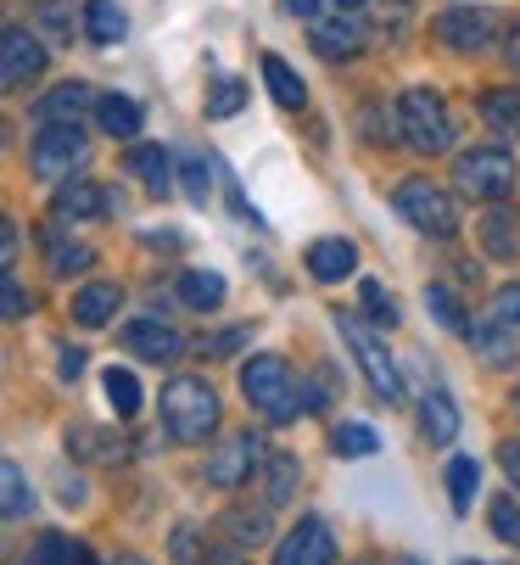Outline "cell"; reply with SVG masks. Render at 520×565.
<instances>
[{
    "mask_svg": "<svg viewBox=\"0 0 520 565\" xmlns=\"http://www.w3.org/2000/svg\"><path fill=\"white\" fill-rule=\"evenodd\" d=\"M241 392H246V403L264 420H275V426H286V420H297L314 397H303V381L291 375V364L286 359H275V353H257V359H246L241 364Z\"/></svg>",
    "mask_w": 520,
    "mask_h": 565,
    "instance_id": "1",
    "label": "cell"
},
{
    "mask_svg": "<svg viewBox=\"0 0 520 565\" xmlns=\"http://www.w3.org/2000/svg\"><path fill=\"white\" fill-rule=\"evenodd\" d=\"M162 426L173 443H202L213 426H219V397L208 381L197 375H180V381H168L162 386Z\"/></svg>",
    "mask_w": 520,
    "mask_h": 565,
    "instance_id": "2",
    "label": "cell"
},
{
    "mask_svg": "<svg viewBox=\"0 0 520 565\" xmlns=\"http://www.w3.org/2000/svg\"><path fill=\"white\" fill-rule=\"evenodd\" d=\"M397 135L420 151V157H437V151H448L454 146V113H448V102L437 96V90H403L397 96Z\"/></svg>",
    "mask_w": 520,
    "mask_h": 565,
    "instance_id": "3",
    "label": "cell"
},
{
    "mask_svg": "<svg viewBox=\"0 0 520 565\" xmlns=\"http://www.w3.org/2000/svg\"><path fill=\"white\" fill-rule=\"evenodd\" d=\"M392 207H397V218H403L408 230H420V235L448 241V235L459 230V202H454L443 185H431V180H403V185L392 191Z\"/></svg>",
    "mask_w": 520,
    "mask_h": 565,
    "instance_id": "4",
    "label": "cell"
},
{
    "mask_svg": "<svg viewBox=\"0 0 520 565\" xmlns=\"http://www.w3.org/2000/svg\"><path fill=\"white\" fill-rule=\"evenodd\" d=\"M454 180H459L465 196H476V202H498V196L514 191V157H509L503 146H470V151H459Z\"/></svg>",
    "mask_w": 520,
    "mask_h": 565,
    "instance_id": "5",
    "label": "cell"
},
{
    "mask_svg": "<svg viewBox=\"0 0 520 565\" xmlns=\"http://www.w3.org/2000/svg\"><path fill=\"white\" fill-rule=\"evenodd\" d=\"M336 331H341V342H347V348H353V359H359V370H364L370 392H375L381 403H397V397H403V381H397V364H392V353L381 348V337H375V331H364L353 313H336Z\"/></svg>",
    "mask_w": 520,
    "mask_h": 565,
    "instance_id": "6",
    "label": "cell"
},
{
    "mask_svg": "<svg viewBox=\"0 0 520 565\" xmlns=\"http://www.w3.org/2000/svg\"><path fill=\"white\" fill-rule=\"evenodd\" d=\"M29 163L40 180H67L84 163V135L78 124H40L34 146H29Z\"/></svg>",
    "mask_w": 520,
    "mask_h": 565,
    "instance_id": "7",
    "label": "cell"
},
{
    "mask_svg": "<svg viewBox=\"0 0 520 565\" xmlns=\"http://www.w3.org/2000/svg\"><path fill=\"white\" fill-rule=\"evenodd\" d=\"M40 73H45V45L23 23H12L7 34H0V85L23 90V85H34Z\"/></svg>",
    "mask_w": 520,
    "mask_h": 565,
    "instance_id": "8",
    "label": "cell"
},
{
    "mask_svg": "<svg viewBox=\"0 0 520 565\" xmlns=\"http://www.w3.org/2000/svg\"><path fill=\"white\" fill-rule=\"evenodd\" d=\"M264 465V443H257L252 431H241V437H224L213 454H208V481L213 488H241V481H252V470Z\"/></svg>",
    "mask_w": 520,
    "mask_h": 565,
    "instance_id": "9",
    "label": "cell"
},
{
    "mask_svg": "<svg viewBox=\"0 0 520 565\" xmlns=\"http://www.w3.org/2000/svg\"><path fill=\"white\" fill-rule=\"evenodd\" d=\"M275 565H336V537H330V526H325L319 515H303V521L286 532V543L275 548Z\"/></svg>",
    "mask_w": 520,
    "mask_h": 565,
    "instance_id": "10",
    "label": "cell"
},
{
    "mask_svg": "<svg viewBox=\"0 0 520 565\" xmlns=\"http://www.w3.org/2000/svg\"><path fill=\"white\" fill-rule=\"evenodd\" d=\"M124 348L135 359H146V364H168V359L185 353V337L173 326H162V319H129V326H124Z\"/></svg>",
    "mask_w": 520,
    "mask_h": 565,
    "instance_id": "11",
    "label": "cell"
},
{
    "mask_svg": "<svg viewBox=\"0 0 520 565\" xmlns=\"http://www.w3.org/2000/svg\"><path fill=\"white\" fill-rule=\"evenodd\" d=\"M437 40L448 45V51H487L492 45V18L487 12H476V7H448L443 18H437Z\"/></svg>",
    "mask_w": 520,
    "mask_h": 565,
    "instance_id": "12",
    "label": "cell"
},
{
    "mask_svg": "<svg viewBox=\"0 0 520 565\" xmlns=\"http://www.w3.org/2000/svg\"><path fill=\"white\" fill-rule=\"evenodd\" d=\"M470 348L481 353V364H492V370H509V364H520V337H514V326L498 313V319H476L470 326Z\"/></svg>",
    "mask_w": 520,
    "mask_h": 565,
    "instance_id": "13",
    "label": "cell"
},
{
    "mask_svg": "<svg viewBox=\"0 0 520 565\" xmlns=\"http://www.w3.org/2000/svg\"><path fill=\"white\" fill-rule=\"evenodd\" d=\"M308 275L325 280V286H336V280H347V275H359V247H353V241H341V235L314 241V247H308Z\"/></svg>",
    "mask_w": 520,
    "mask_h": 565,
    "instance_id": "14",
    "label": "cell"
},
{
    "mask_svg": "<svg viewBox=\"0 0 520 565\" xmlns=\"http://www.w3.org/2000/svg\"><path fill=\"white\" fill-rule=\"evenodd\" d=\"M113 207V191H102L96 180H73V185H62L56 196H51V213L62 218V224H78V218H102Z\"/></svg>",
    "mask_w": 520,
    "mask_h": 565,
    "instance_id": "15",
    "label": "cell"
},
{
    "mask_svg": "<svg viewBox=\"0 0 520 565\" xmlns=\"http://www.w3.org/2000/svg\"><path fill=\"white\" fill-rule=\"evenodd\" d=\"M124 169H129V174H135V180H140V185H146L157 202L173 191V157H168L162 146H151V140H146V146H129Z\"/></svg>",
    "mask_w": 520,
    "mask_h": 565,
    "instance_id": "16",
    "label": "cell"
},
{
    "mask_svg": "<svg viewBox=\"0 0 520 565\" xmlns=\"http://www.w3.org/2000/svg\"><path fill=\"white\" fill-rule=\"evenodd\" d=\"M102 96H91V85H78V78H67V85H56L51 96L34 102V124H78L84 107H96Z\"/></svg>",
    "mask_w": 520,
    "mask_h": 565,
    "instance_id": "17",
    "label": "cell"
},
{
    "mask_svg": "<svg viewBox=\"0 0 520 565\" xmlns=\"http://www.w3.org/2000/svg\"><path fill=\"white\" fill-rule=\"evenodd\" d=\"M481 247H487V258H498V264H514V258H520V213H514V207H492V213L481 218Z\"/></svg>",
    "mask_w": 520,
    "mask_h": 565,
    "instance_id": "18",
    "label": "cell"
},
{
    "mask_svg": "<svg viewBox=\"0 0 520 565\" xmlns=\"http://www.w3.org/2000/svg\"><path fill=\"white\" fill-rule=\"evenodd\" d=\"M420 431H425V443L448 448V443L459 437V403H454L448 392H425V403H420Z\"/></svg>",
    "mask_w": 520,
    "mask_h": 565,
    "instance_id": "19",
    "label": "cell"
},
{
    "mask_svg": "<svg viewBox=\"0 0 520 565\" xmlns=\"http://www.w3.org/2000/svg\"><path fill=\"white\" fill-rule=\"evenodd\" d=\"M118 286H107V280H96V286H84L78 297H73V319H78V326L84 331H96V326H107V319L118 313Z\"/></svg>",
    "mask_w": 520,
    "mask_h": 565,
    "instance_id": "20",
    "label": "cell"
},
{
    "mask_svg": "<svg viewBox=\"0 0 520 565\" xmlns=\"http://www.w3.org/2000/svg\"><path fill=\"white\" fill-rule=\"evenodd\" d=\"M314 51L325 56V62H341V56H359L364 51V23H319L314 29Z\"/></svg>",
    "mask_w": 520,
    "mask_h": 565,
    "instance_id": "21",
    "label": "cell"
},
{
    "mask_svg": "<svg viewBox=\"0 0 520 565\" xmlns=\"http://www.w3.org/2000/svg\"><path fill=\"white\" fill-rule=\"evenodd\" d=\"M173 297H180L185 308H197V313H213V308L224 302V275H213V269H185L180 286H173Z\"/></svg>",
    "mask_w": 520,
    "mask_h": 565,
    "instance_id": "22",
    "label": "cell"
},
{
    "mask_svg": "<svg viewBox=\"0 0 520 565\" xmlns=\"http://www.w3.org/2000/svg\"><path fill=\"white\" fill-rule=\"evenodd\" d=\"M264 78H269V96H275L286 113H303V107H308V90H303V78L291 73L286 56H264Z\"/></svg>",
    "mask_w": 520,
    "mask_h": 565,
    "instance_id": "23",
    "label": "cell"
},
{
    "mask_svg": "<svg viewBox=\"0 0 520 565\" xmlns=\"http://www.w3.org/2000/svg\"><path fill=\"white\" fill-rule=\"evenodd\" d=\"M96 124H102L113 140H135V135H140V102H129V96H102V102H96Z\"/></svg>",
    "mask_w": 520,
    "mask_h": 565,
    "instance_id": "24",
    "label": "cell"
},
{
    "mask_svg": "<svg viewBox=\"0 0 520 565\" xmlns=\"http://www.w3.org/2000/svg\"><path fill=\"white\" fill-rule=\"evenodd\" d=\"M84 34H91L96 45H118V40L129 34L118 0H91V7H84Z\"/></svg>",
    "mask_w": 520,
    "mask_h": 565,
    "instance_id": "25",
    "label": "cell"
},
{
    "mask_svg": "<svg viewBox=\"0 0 520 565\" xmlns=\"http://www.w3.org/2000/svg\"><path fill=\"white\" fill-rule=\"evenodd\" d=\"M0 499H7V504H0V510H7V521H23L29 510H34V488H29V476H23V465H0Z\"/></svg>",
    "mask_w": 520,
    "mask_h": 565,
    "instance_id": "26",
    "label": "cell"
},
{
    "mask_svg": "<svg viewBox=\"0 0 520 565\" xmlns=\"http://www.w3.org/2000/svg\"><path fill=\"white\" fill-rule=\"evenodd\" d=\"M102 386H107V403H113V415L118 420H135L140 415V381H135V370H107L102 375Z\"/></svg>",
    "mask_w": 520,
    "mask_h": 565,
    "instance_id": "27",
    "label": "cell"
},
{
    "mask_svg": "<svg viewBox=\"0 0 520 565\" xmlns=\"http://www.w3.org/2000/svg\"><path fill=\"white\" fill-rule=\"evenodd\" d=\"M241 107H246V78L219 73L213 85H208V118H235Z\"/></svg>",
    "mask_w": 520,
    "mask_h": 565,
    "instance_id": "28",
    "label": "cell"
},
{
    "mask_svg": "<svg viewBox=\"0 0 520 565\" xmlns=\"http://www.w3.org/2000/svg\"><path fill=\"white\" fill-rule=\"evenodd\" d=\"M476 488H481V465H476L470 454H459V459L448 465V499H454V510H459V515L476 504Z\"/></svg>",
    "mask_w": 520,
    "mask_h": 565,
    "instance_id": "29",
    "label": "cell"
},
{
    "mask_svg": "<svg viewBox=\"0 0 520 565\" xmlns=\"http://www.w3.org/2000/svg\"><path fill=\"white\" fill-rule=\"evenodd\" d=\"M481 118L498 135H520V90H487L481 96Z\"/></svg>",
    "mask_w": 520,
    "mask_h": 565,
    "instance_id": "30",
    "label": "cell"
},
{
    "mask_svg": "<svg viewBox=\"0 0 520 565\" xmlns=\"http://www.w3.org/2000/svg\"><path fill=\"white\" fill-rule=\"evenodd\" d=\"M264 481H269V510H280L297 493V459L291 454H269L264 459Z\"/></svg>",
    "mask_w": 520,
    "mask_h": 565,
    "instance_id": "31",
    "label": "cell"
},
{
    "mask_svg": "<svg viewBox=\"0 0 520 565\" xmlns=\"http://www.w3.org/2000/svg\"><path fill=\"white\" fill-rule=\"evenodd\" d=\"M45 247H51V269H56L62 280H67V275H84V269H91V258H96L91 247H78V241H62V235H51Z\"/></svg>",
    "mask_w": 520,
    "mask_h": 565,
    "instance_id": "32",
    "label": "cell"
},
{
    "mask_svg": "<svg viewBox=\"0 0 520 565\" xmlns=\"http://www.w3.org/2000/svg\"><path fill=\"white\" fill-rule=\"evenodd\" d=\"M330 448H336L341 459H364V454L381 448V437H375L370 426H336V431H330Z\"/></svg>",
    "mask_w": 520,
    "mask_h": 565,
    "instance_id": "33",
    "label": "cell"
},
{
    "mask_svg": "<svg viewBox=\"0 0 520 565\" xmlns=\"http://www.w3.org/2000/svg\"><path fill=\"white\" fill-rule=\"evenodd\" d=\"M78 554H84V548H73L62 532H45V537L29 548V559H23V565H78Z\"/></svg>",
    "mask_w": 520,
    "mask_h": 565,
    "instance_id": "34",
    "label": "cell"
},
{
    "mask_svg": "<svg viewBox=\"0 0 520 565\" xmlns=\"http://www.w3.org/2000/svg\"><path fill=\"white\" fill-rule=\"evenodd\" d=\"M359 302H364V313L375 319V326H386V331L397 326V308H392V291H386L381 280H364V286H359Z\"/></svg>",
    "mask_w": 520,
    "mask_h": 565,
    "instance_id": "35",
    "label": "cell"
},
{
    "mask_svg": "<svg viewBox=\"0 0 520 565\" xmlns=\"http://www.w3.org/2000/svg\"><path fill=\"white\" fill-rule=\"evenodd\" d=\"M487 521H492V532H498L509 548H520V504H514V499H492V504H487Z\"/></svg>",
    "mask_w": 520,
    "mask_h": 565,
    "instance_id": "36",
    "label": "cell"
},
{
    "mask_svg": "<svg viewBox=\"0 0 520 565\" xmlns=\"http://www.w3.org/2000/svg\"><path fill=\"white\" fill-rule=\"evenodd\" d=\"M230 537L257 548V543L269 537V510H257V515H252V510H235V515H230Z\"/></svg>",
    "mask_w": 520,
    "mask_h": 565,
    "instance_id": "37",
    "label": "cell"
},
{
    "mask_svg": "<svg viewBox=\"0 0 520 565\" xmlns=\"http://www.w3.org/2000/svg\"><path fill=\"white\" fill-rule=\"evenodd\" d=\"M180 180H185V196H191L197 207H208V202H213V169L202 163V157H191V163L180 169Z\"/></svg>",
    "mask_w": 520,
    "mask_h": 565,
    "instance_id": "38",
    "label": "cell"
},
{
    "mask_svg": "<svg viewBox=\"0 0 520 565\" xmlns=\"http://www.w3.org/2000/svg\"><path fill=\"white\" fill-rule=\"evenodd\" d=\"M425 302H431V313H437V319H443L448 331H470L465 319H459V308H454V291H443V286H431V291H425Z\"/></svg>",
    "mask_w": 520,
    "mask_h": 565,
    "instance_id": "39",
    "label": "cell"
},
{
    "mask_svg": "<svg viewBox=\"0 0 520 565\" xmlns=\"http://www.w3.org/2000/svg\"><path fill=\"white\" fill-rule=\"evenodd\" d=\"M0 297H7V302H0V308H7V319H23V313H29V291L18 286L12 269H7V286H0Z\"/></svg>",
    "mask_w": 520,
    "mask_h": 565,
    "instance_id": "40",
    "label": "cell"
},
{
    "mask_svg": "<svg viewBox=\"0 0 520 565\" xmlns=\"http://www.w3.org/2000/svg\"><path fill=\"white\" fill-rule=\"evenodd\" d=\"M40 29H51L56 40H73V18H67L62 7H45V12H40Z\"/></svg>",
    "mask_w": 520,
    "mask_h": 565,
    "instance_id": "41",
    "label": "cell"
},
{
    "mask_svg": "<svg viewBox=\"0 0 520 565\" xmlns=\"http://www.w3.org/2000/svg\"><path fill=\"white\" fill-rule=\"evenodd\" d=\"M0 264H7V269L18 264V224L12 218H0Z\"/></svg>",
    "mask_w": 520,
    "mask_h": 565,
    "instance_id": "42",
    "label": "cell"
},
{
    "mask_svg": "<svg viewBox=\"0 0 520 565\" xmlns=\"http://www.w3.org/2000/svg\"><path fill=\"white\" fill-rule=\"evenodd\" d=\"M498 313H503L509 326L520 331V286H503V291H498Z\"/></svg>",
    "mask_w": 520,
    "mask_h": 565,
    "instance_id": "43",
    "label": "cell"
},
{
    "mask_svg": "<svg viewBox=\"0 0 520 565\" xmlns=\"http://www.w3.org/2000/svg\"><path fill=\"white\" fill-rule=\"evenodd\" d=\"M246 337H252V331H224V337H213V342H208L202 353H213V359H224V353H235V348H241Z\"/></svg>",
    "mask_w": 520,
    "mask_h": 565,
    "instance_id": "44",
    "label": "cell"
},
{
    "mask_svg": "<svg viewBox=\"0 0 520 565\" xmlns=\"http://www.w3.org/2000/svg\"><path fill=\"white\" fill-rule=\"evenodd\" d=\"M498 459H503L509 481H514V488H520V443H503V448H498Z\"/></svg>",
    "mask_w": 520,
    "mask_h": 565,
    "instance_id": "45",
    "label": "cell"
},
{
    "mask_svg": "<svg viewBox=\"0 0 520 565\" xmlns=\"http://www.w3.org/2000/svg\"><path fill=\"white\" fill-rule=\"evenodd\" d=\"M84 375V353L78 348H62V381H78Z\"/></svg>",
    "mask_w": 520,
    "mask_h": 565,
    "instance_id": "46",
    "label": "cell"
},
{
    "mask_svg": "<svg viewBox=\"0 0 520 565\" xmlns=\"http://www.w3.org/2000/svg\"><path fill=\"white\" fill-rule=\"evenodd\" d=\"M286 12L303 18V23H314V18H319V0H286Z\"/></svg>",
    "mask_w": 520,
    "mask_h": 565,
    "instance_id": "47",
    "label": "cell"
},
{
    "mask_svg": "<svg viewBox=\"0 0 520 565\" xmlns=\"http://www.w3.org/2000/svg\"><path fill=\"white\" fill-rule=\"evenodd\" d=\"M503 56H509V67H514V73H520V29H514V34H509V51H503Z\"/></svg>",
    "mask_w": 520,
    "mask_h": 565,
    "instance_id": "48",
    "label": "cell"
},
{
    "mask_svg": "<svg viewBox=\"0 0 520 565\" xmlns=\"http://www.w3.org/2000/svg\"><path fill=\"white\" fill-rule=\"evenodd\" d=\"M336 7H341V12H359V7H364V0H336Z\"/></svg>",
    "mask_w": 520,
    "mask_h": 565,
    "instance_id": "49",
    "label": "cell"
},
{
    "mask_svg": "<svg viewBox=\"0 0 520 565\" xmlns=\"http://www.w3.org/2000/svg\"><path fill=\"white\" fill-rule=\"evenodd\" d=\"M219 565H241V559H235V554H219Z\"/></svg>",
    "mask_w": 520,
    "mask_h": 565,
    "instance_id": "50",
    "label": "cell"
},
{
    "mask_svg": "<svg viewBox=\"0 0 520 565\" xmlns=\"http://www.w3.org/2000/svg\"><path fill=\"white\" fill-rule=\"evenodd\" d=\"M78 565H96V554H78Z\"/></svg>",
    "mask_w": 520,
    "mask_h": 565,
    "instance_id": "51",
    "label": "cell"
},
{
    "mask_svg": "<svg viewBox=\"0 0 520 565\" xmlns=\"http://www.w3.org/2000/svg\"><path fill=\"white\" fill-rule=\"evenodd\" d=\"M118 565H146V559H135V554H129V559H118Z\"/></svg>",
    "mask_w": 520,
    "mask_h": 565,
    "instance_id": "52",
    "label": "cell"
},
{
    "mask_svg": "<svg viewBox=\"0 0 520 565\" xmlns=\"http://www.w3.org/2000/svg\"><path fill=\"white\" fill-rule=\"evenodd\" d=\"M465 565H487V559H465Z\"/></svg>",
    "mask_w": 520,
    "mask_h": 565,
    "instance_id": "53",
    "label": "cell"
},
{
    "mask_svg": "<svg viewBox=\"0 0 520 565\" xmlns=\"http://www.w3.org/2000/svg\"><path fill=\"white\" fill-rule=\"evenodd\" d=\"M403 565H414V559H403Z\"/></svg>",
    "mask_w": 520,
    "mask_h": 565,
    "instance_id": "54",
    "label": "cell"
}]
</instances>
